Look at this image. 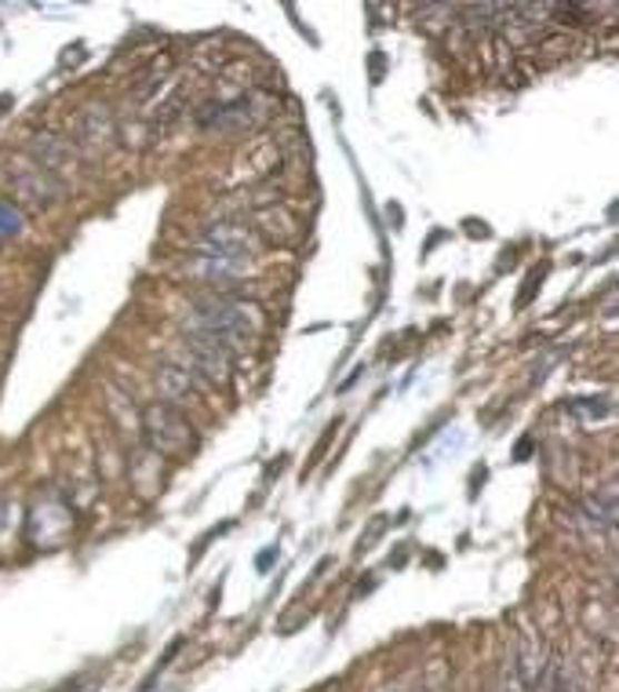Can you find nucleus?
Here are the masks:
<instances>
[{
	"label": "nucleus",
	"instance_id": "nucleus-1",
	"mask_svg": "<svg viewBox=\"0 0 619 692\" xmlns=\"http://www.w3.org/2000/svg\"><path fill=\"white\" fill-rule=\"evenodd\" d=\"M190 332L216 339L227 350H237L259 332V318L252 307L233 303V299H204V303L193 307Z\"/></svg>",
	"mask_w": 619,
	"mask_h": 692
},
{
	"label": "nucleus",
	"instance_id": "nucleus-2",
	"mask_svg": "<svg viewBox=\"0 0 619 692\" xmlns=\"http://www.w3.org/2000/svg\"><path fill=\"white\" fill-rule=\"evenodd\" d=\"M142 430H147V441L157 455H187L197 445L190 420L171 409L168 401H153L150 409L142 412Z\"/></svg>",
	"mask_w": 619,
	"mask_h": 692
},
{
	"label": "nucleus",
	"instance_id": "nucleus-3",
	"mask_svg": "<svg viewBox=\"0 0 619 692\" xmlns=\"http://www.w3.org/2000/svg\"><path fill=\"white\" fill-rule=\"evenodd\" d=\"M547 692H590V689L583 678L576 674V668H565V663L558 660V671H555V678H550Z\"/></svg>",
	"mask_w": 619,
	"mask_h": 692
},
{
	"label": "nucleus",
	"instance_id": "nucleus-4",
	"mask_svg": "<svg viewBox=\"0 0 619 692\" xmlns=\"http://www.w3.org/2000/svg\"><path fill=\"white\" fill-rule=\"evenodd\" d=\"M587 514H595V521H605V525H612V521H616V492L605 489L601 495H590V500H587Z\"/></svg>",
	"mask_w": 619,
	"mask_h": 692
},
{
	"label": "nucleus",
	"instance_id": "nucleus-5",
	"mask_svg": "<svg viewBox=\"0 0 619 692\" xmlns=\"http://www.w3.org/2000/svg\"><path fill=\"white\" fill-rule=\"evenodd\" d=\"M0 233H19V215H16V208L0 204Z\"/></svg>",
	"mask_w": 619,
	"mask_h": 692
},
{
	"label": "nucleus",
	"instance_id": "nucleus-6",
	"mask_svg": "<svg viewBox=\"0 0 619 692\" xmlns=\"http://www.w3.org/2000/svg\"><path fill=\"white\" fill-rule=\"evenodd\" d=\"M383 692H408V689H405V685H387Z\"/></svg>",
	"mask_w": 619,
	"mask_h": 692
},
{
	"label": "nucleus",
	"instance_id": "nucleus-7",
	"mask_svg": "<svg viewBox=\"0 0 619 692\" xmlns=\"http://www.w3.org/2000/svg\"><path fill=\"white\" fill-rule=\"evenodd\" d=\"M325 692H339V689H325Z\"/></svg>",
	"mask_w": 619,
	"mask_h": 692
}]
</instances>
